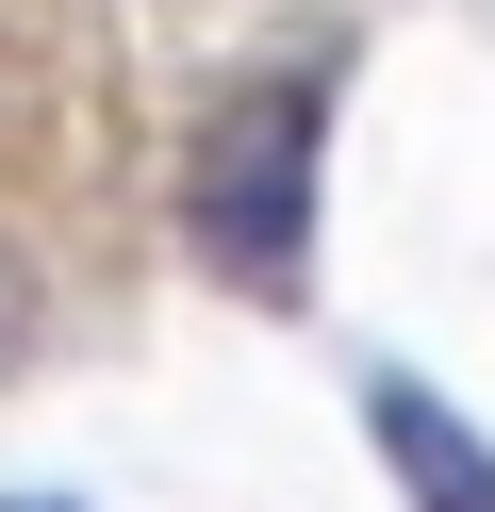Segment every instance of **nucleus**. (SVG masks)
<instances>
[{
  "label": "nucleus",
  "instance_id": "f03ea898",
  "mask_svg": "<svg viewBox=\"0 0 495 512\" xmlns=\"http://www.w3.org/2000/svg\"><path fill=\"white\" fill-rule=\"evenodd\" d=\"M363 430H380V463L413 479V512H495V446L462 430L429 380H396V364H380V380H363Z\"/></svg>",
  "mask_w": 495,
  "mask_h": 512
},
{
  "label": "nucleus",
  "instance_id": "f257e3e1",
  "mask_svg": "<svg viewBox=\"0 0 495 512\" xmlns=\"http://www.w3.org/2000/svg\"><path fill=\"white\" fill-rule=\"evenodd\" d=\"M314 100L330 83H264V100H231L215 166H198V248H215L248 298H297L314 281Z\"/></svg>",
  "mask_w": 495,
  "mask_h": 512
}]
</instances>
